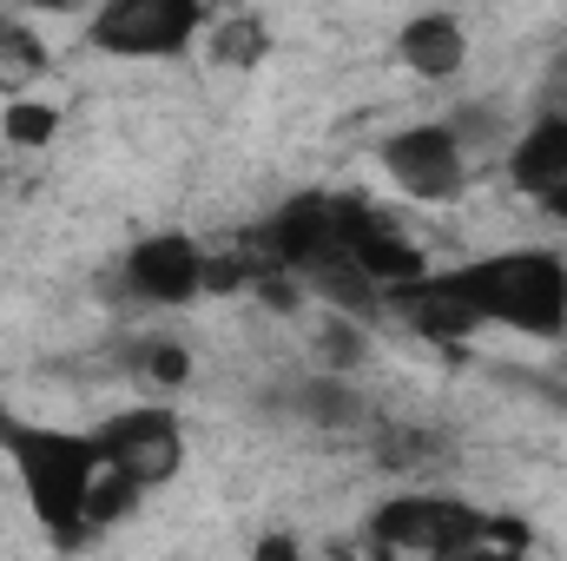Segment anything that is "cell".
<instances>
[{"mask_svg": "<svg viewBox=\"0 0 567 561\" xmlns=\"http://www.w3.org/2000/svg\"><path fill=\"white\" fill-rule=\"evenodd\" d=\"M0 449L27 489V509L33 522L47 529L53 549H80L93 529H86V496H93V476H100V442L93 429H60V422H27L0 404Z\"/></svg>", "mask_w": 567, "mask_h": 561, "instance_id": "cell-1", "label": "cell"}, {"mask_svg": "<svg viewBox=\"0 0 567 561\" xmlns=\"http://www.w3.org/2000/svg\"><path fill=\"white\" fill-rule=\"evenodd\" d=\"M435 278L475 310L482 330L495 324V330L542 337V344L567 337V258H555V252H535V245L528 252H488V258L449 265Z\"/></svg>", "mask_w": 567, "mask_h": 561, "instance_id": "cell-2", "label": "cell"}, {"mask_svg": "<svg viewBox=\"0 0 567 561\" xmlns=\"http://www.w3.org/2000/svg\"><path fill=\"white\" fill-rule=\"evenodd\" d=\"M370 542L390 555H488V549H535V529L515 516H488L462 496H390L370 516Z\"/></svg>", "mask_w": 567, "mask_h": 561, "instance_id": "cell-3", "label": "cell"}, {"mask_svg": "<svg viewBox=\"0 0 567 561\" xmlns=\"http://www.w3.org/2000/svg\"><path fill=\"white\" fill-rule=\"evenodd\" d=\"M212 0H93L86 47L106 60H178L205 40Z\"/></svg>", "mask_w": 567, "mask_h": 561, "instance_id": "cell-4", "label": "cell"}, {"mask_svg": "<svg viewBox=\"0 0 567 561\" xmlns=\"http://www.w3.org/2000/svg\"><path fill=\"white\" fill-rule=\"evenodd\" d=\"M93 442H100V462L133 476L145 496L178 482V469H185V417H178V404H126L106 422H93Z\"/></svg>", "mask_w": 567, "mask_h": 561, "instance_id": "cell-5", "label": "cell"}, {"mask_svg": "<svg viewBox=\"0 0 567 561\" xmlns=\"http://www.w3.org/2000/svg\"><path fill=\"white\" fill-rule=\"evenodd\" d=\"M343 205H350V192H303V198L278 205L265 225H251L245 245H251L258 265L310 278L330 258H343Z\"/></svg>", "mask_w": 567, "mask_h": 561, "instance_id": "cell-6", "label": "cell"}, {"mask_svg": "<svg viewBox=\"0 0 567 561\" xmlns=\"http://www.w3.org/2000/svg\"><path fill=\"white\" fill-rule=\"evenodd\" d=\"M377 159H383L390 185L416 205H455L468 192V145L449 120H416V126L390 133Z\"/></svg>", "mask_w": 567, "mask_h": 561, "instance_id": "cell-7", "label": "cell"}, {"mask_svg": "<svg viewBox=\"0 0 567 561\" xmlns=\"http://www.w3.org/2000/svg\"><path fill=\"white\" fill-rule=\"evenodd\" d=\"M343 258L377 284V290H396V284H410V278L429 272L423 245H416L390 212H377V205L357 198V192H350V205H343Z\"/></svg>", "mask_w": 567, "mask_h": 561, "instance_id": "cell-8", "label": "cell"}, {"mask_svg": "<svg viewBox=\"0 0 567 561\" xmlns=\"http://www.w3.org/2000/svg\"><path fill=\"white\" fill-rule=\"evenodd\" d=\"M120 278L140 304H192L205 297V245L192 232H145L140 245H126Z\"/></svg>", "mask_w": 567, "mask_h": 561, "instance_id": "cell-9", "label": "cell"}, {"mask_svg": "<svg viewBox=\"0 0 567 561\" xmlns=\"http://www.w3.org/2000/svg\"><path fill=\"white\" fill-rule=\"evenodd\" d=\"M390 53H396V67L416 73V80H455V73L468 67V27H462V13H449V7H423V13H410V20L396 27Z\"/></svg>", "mask_w": 567, "mask_h": 561, "instance_id": "cell-10", "label": "cell"}, {"mask_svg": "<svg viewBox=\"0 0 567 561\" xmlns=\"http://www.w3.org/2000/svg\"><path fill=\"white\" fill-rule=\"evenodd\" d=\"M508 185L522 192V198H542V192H555L567 178V113L561 106H548V113H535L515 140H508Z\"/></svg>", "mask_w": 567, "mask_h": 561, "instance_id": "cell-11", "label": "cell"}, {"mask_svg": "<svg viewBox=\"0 0 567 561\" xmlns=\"http://www.w3.org/2000/svg\"><path fill=\"white\" fill-rule=\"evenodd\" d=\"M205 60L218 67V73H258L265 60H271V27H265V13H251V7H231V13H212V27H205Z\"/></svg>", "mask_w": 567, "mask_h": 561, "instance_id": "cell-12", "label": "cell"}, {"mask_svg": "<svg viewBox=\"0 0 567 561\" xmlns=\"http://www.w3.org/2000/svg\"><path fill=\"white\" fill-rule=\"evenodd\" d=\"M0 140L13 145V152H47V145L60 140V106L53 100H7L0 106Z\"/></svg>", "mask_w": 567, "mask_h": 561, "instance_id": "cell-13", "label": "cell"}, {"mask_svg": "<svg viewBox=\"0 0 567 561\" xmlns=\"http://www.w3.org/2000/svg\"><path fill=\"white\" fill-rule=\"evenodd\" d=\"M140 502H145L140 482L100 462V476H93V496H86V529H93V536H100V529H120V522H133V516H140Z\"/></svg>", "mask_w": 567, "mask_h": 561, "instance_id": "cell-14", "label": "cell"}, {"mask_svg": "<svg viewBox=\"0 0 567 561\" xmlns=\"http://www.w3.org/2000/svg\"><path fill=\"white\" fill-rule=\"evenodd\" d=\"M47 40L27 27V20H0V80H33V73H47Z\"/></svg>", "mask_w": 567, "mask_h": 561, "instance_id": "cell-15", "label": "cell"}, {"mask_svg": "<svg viewBox=\"0 0 567 561\" xmlns=\"http://www.w3.org/2000/svg\"><path fill=\"white\" fill-rule=\"evenodd\" d=\"M140 377L158 390V397H172V390H185L192 384V350L185 344H165V337H152V344H140Z\"/></svg>", "mask_w": 567, "mask_h": 561, "instance_id": "cell-16", "label": "cell"}, {"mask_svg": "<svg viewBox=\"0 0 567 561\" xmlns=\"http://www.w3.org/2000/svg\"><path fill=\"white\" fill-rule=\"evenodd\" d=\"M317 344H323V357H330L337 370H357V364H363V317L337 310V317L323 324V337H317Z\"/></svg>", "mask_w": 567, "mask_h": 561, "instance_id": "cell-17", "label": "cell"}, {"mask_svg": "<svg viewBox=\"0 0 567 561\" xmlns=\"http://www.w3.org/2000/svg\"><path fill=\"white\" fill-rule=\"evenodd\" d=\"M535 205H542V212H548V218H555V225H561V232H567V178H561V185H555V192H542Z\"/></svg>", "mask_w": 567, "mask_h": 561, "instance_id": "cell-18", "label": "cell"}, {"mask_svg": "<svg viewBox=\"0 0 567 561\" xmlns=\"http://www.w3.org/2000/svg\"><path fill=\"white\" fill-rule=\"evenodd\" d=\"M258 555H265V561H290V555H297V542H290V536H265V542H258Z\"/></svg>", "mask_w": 567, "mask_h": 561, "instance_id": "cell-19", "label": "cell"}, {"mask_svg": "<svg viewBox=\"0 0 567 561\" xmlns=\"http://www.w3.org/2000/svg\"><path fill=\"white\" fill-rule=\"evenodd\" d=\"M555 80H567V53H561V60H555Z\"/></svg>", "mask_w": 567, "mask_h": 561, "instance_id": "cell-20", "label": "cell"}]
</instances>
